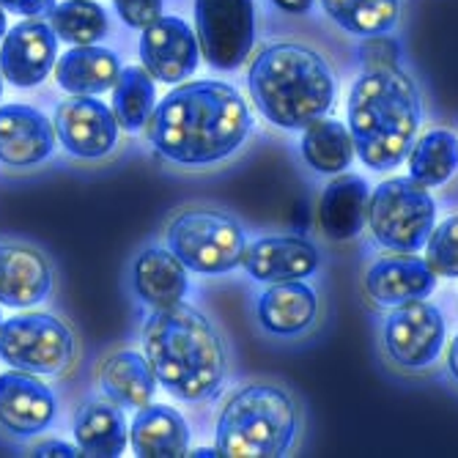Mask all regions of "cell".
<instances>
[{
  "instance_id": "6da1fadb",
  "label": "cell",
  "mask_w": 458,
  "mask_h": 458,
  "mask_svg": "<svg viewBox=\"0 0 458 458\" xmlns=\"http://www.w3.org/2000/svg\"><path fill=\"white\" fill-rule=\"evenodd\" d=\"M253 118L242 94L220 80H192L154 105L148 143L179 165H212L231 157L250 135Z\"/></svg>"
},
{
  "instance_id": "7a4b0ae2",
  "label": "cell",
  "mask_w": 458,
  "mask_h": 458,
  "mask_svg": "<svg viewBox=\"0 0 458 458\" xmlns=\"http://www.w3.org/2000/svg\"><path fill=\"white\" fill-rule=\"evenodd\" d=\"M143 357L174 398L209 401L225 382V349L215 324L198 308L174 302L154 308L143 327Z\"/></svg>"
},
{
  "instance_id": "3957f363",
  "label": "cell",
  "mask_w": 458,
  "mask_h": 458,
  "mask_svg": "<svg viewBox=\"0 0 458 458\" xmlns=\"http://www.w3.org/2000/svg\"><path fill=\"white\" fill-rule=\"evenodd\" d=\"M349 132L370 171H393L418 140L423 102L414 80L395 69L362 72L349 91Z\"/></svg>"
},
{
  "instance_id": "277c9868",
  "label": "cell",
  "mask_w": 458,
  "mask_h": 458,
  "mask_svg": "<svg viewBox=\"0 0 458 458\" xmlns=\"http://www.w3.org/2000/svg\"><path fill=\"white\" fill-rule=\"evenodd\" d=\"M250 97L261 115L280 130H305L335 107L338 80L310 47L277 41L261 50L247 72Z\"/></svg>"
},
{
  "instance_id": "5b68a950",
  "label": "cell",
  "mask_w": 458,
  "mask_h": 458,
  "mask_svg": "<svg viewBox=\"0 0 458 458\" xmlns=\"http://www.w3.org/2000/svg\"><path fill=\"white\" fill-rule=\"evenodd\" d=\"M300 431L297 403L275 385L239 390L217 420V450L228 458H277L291 450Z\"/></svg>"
},
{
  "instance_id": "8992f818",
  "label": "cell",
  "mask_w": 458,
  "mask_h": 458,
  "mask_svg": "<svg viewBox=\"0 0 458 458\" xmlns=\"http://www.w3.org/2000/svg\"><path fill=\"white\" fill-rule=\"evenodd\" d=\"M437 225V200L411 176H393L368 198V228L390 253H418Z\"/></svg>"
},
{
  "instance_id": "52a82bcc",
  "label": "cell",
  "mask_w": 458,
  "mask_h": 458,
  "mask_svg": "<svg viewBox=\"0 0 458 458\" xmlns=\"http://www.w3.org/2000/svg\"><path fill=\"white\" fill-rule=\"evenodd\" d=\"M74 354L72 329L50 313H22L0 321V360L17 370L61 377L72 368Z\"/></svg>"
},
{
  "instance_id": "ba28073f",
  "label": "cell",
  "mask_w": 458,
  "mask_h": 458,
  "mask_svg": "<svg viewBox=\"0 0 458 458\" xmlns=\"http://www.w3.org/2000/svg\"><path fill=\"white\" fill-rule=\"evenodd\" d=\"M247 236L220 212H184L168 225V250L192 272L220 275L242 264Z\"/></svg>"
},
{
  "instance_id": "9c48e42d",
  "label": "cell",
  "mask_w": 458,
  "mask_h": 458,
  "mask_svg": "<svg viewBox=\"0 0 458 458\" xmlns=\"http://www.w3.org/2000/svg\"><path fill=\"white\" fill-rule=\"evenodd\" d=\"M195 36L212 69H239L256 45L253 0H195Z\"/></svg>"
},
{
  "instance_id": "30bf717a",
  "label": "cell",
  "mask_w": 458,
  "mask_h": 458,
  "mask_svg": "<svg viewBox=\"0 0 458 458\" xmlns=\"http://www.w3.org/2000/svg\"><path fill=\"white\" fill-rule=\"evenodd\" d=\"M445 335L447 321L442 310L426 300H411L390 310L382 329V344L387 357L401 370L418 373L439 360L445 349Z\"/></svg>"
},
{
  "instance_id": "8fae6325",
  "label": "cell",
  "mask_w": 458,
  "mask_h": 458,
  "mask_svg": "<svg viewBox=\"0 0 458 458\" xmlns=\"http://www.w3.org/2000/svg\"><path fill=\"white\" fill-rule=\"evenodd\" d=\"M58 61V36L50 22L28 17L6 30L0 41V72L17 89L45 82Z\"/></svg>"
},
{
  "instance_id": "7c38bea8",
  "label": "cell",
  "mask_w": 458,
  "mask_h": 458,
  "mask_svg": "<svg viewBox=\"0 0 458 458\" xmlns=\"http://www.w3.org/2000/svg\"><path fill=\"white\" fill-rule=\"evenodd\" d=\"M55 138L80 159L107 157L118 143V121L97 97H69L55 110Z\"/></svg>"
},
{
  "instance_id": "4fadbf2b",
  "label": "cell",
  "mask_w": 458,
  "mask_h": 458,
  "mask_svg": "<svg viewBox=\"0 0 458 458\" xmlns=\"http://www.w3.org/2000/svg\"><path fill=\"white\" fill-rule=\"evenodd\" d=\"M140 61L154 80L174 86L198 69V36L182 17H159L140 36Z\"/></svg>"
},
{
  "instance_id": "5bb4252c",
  "label": "cell",
  "mask_w": 458,
  "mask_h": 458,
  "mask_svg": "<svg viewBox=\"0 0 458 458\" xmlns=\"http://www.w3.org/2000/svg\"><path fill=\"white\" fill-rule=\"evenodd\" d=\"M55 395L36 373H0V426L14 437H36L55 420Z\"/></svg>"
},
{
  "instance_id": "9a60e30c",
  "label": "cell",
  "mask_w": 458,
  "mask_h": 458,
  "mask_svg": "<svg viewBox=\"0 0 458 458\" xmlns=\"http://www.w3.org/2000/svg\"><path fill=\"white\" fill-rule=\"evenodd\" d=\"M318 247L308 236H267L244 247L242 267L259 283L305 280L318 269Z\"/></svg>"
},
{
  "instance_id": "2e32d148",
  "label": "cell",
  "mask_w": 458,
  "mask_h": 458,
  "mask_svg": "<svg viewBox=\"0 0 458 458\" xmlns=\"http://www.w3.org/2000/svg\"><path fill=\"white\" fill-rule=\"evenodd\" d=\"M55 151L53 121L30 105L0 107V162L9 168H33Z\"/></svg>"
},
{
  "instance_id": "e0dca14e",
  "label": "cell",
  "mask_w": 458,
  "mask_h": 458,
  "mask_svg": "<svg viewBox=\"0 0 458 458\" xmlns=\"http://www.w3.org/2000/svg\"><path fill=\"white\" fill-rule=\"evenodd\" d=\"M437 288V275L423 256L393 253L373 261L365 272L368 297L382 305L395 308L411 300H426Z\"/></svg>"
},
{
  "instance_id": "ac0fdd59",
  "label": "cell",
  "mask_w": 458,
  "mask_h": 458,
  "mask_svg": "<svg viewBox=\"0 0 458 458\" xmlns=\"http://www.w3.org/2000/svg\"><path fill=\"white\" fill-rule=\"evenodd\" d=\"M53 272L45 256L33 247L0 244V305L30 308L47 300Z\"/></svg>"
},
{
  "instance_id": "d6986e66",
  "label": "cell",
  "mask_w": 458,
  "mask_h": 458,
  "mask_svg": "<svg viewBox=\"0 0 458 458\" xmlns=\"http://www.w3.org/2000/svg\"><path fill=\"white\" fill-rule=\"evenodd\" d=\"M368 198L370 187L357 174H338L324 187L318 203V223L327 239L352 242L362 233L368 223Z\"/></svg>"
},
{
  "instance_id": "ffe728a7",
  "label": "cell",
  "mask_w": 458,
  "mask_h": 458,
  "mask_svg": "<svg viewBox=\"0 0 458 458\" xmlns=\"http://www.w3.org/2000/svg\"><path fill=\"white\" fill-rule=\"evenodd\" d=\"M55 82L72 97H97L115 86L121 61L113 50L97 45H74L55 61Z\"/></svg>"
},
{
  "instance_id": "44dd1931",
  "label": "cell",
  "mask_w": 458,
  "mask_h": 458,
  "mask_svg": "<svg viewBox=\"0 0 458 458\" xmlns=\"http://www.w3.org/2000/svg\"><path fill=\"white\" fill-rule=\"evenodd\" d=\"M318 318V297L305 280L272 283L259 300V321L272 335H300Z\"/></svg>"
},
{
  "instance_id": "7402d4cb",
  "label": "cell",
  "mask_w": 458,
  "mask_h": 458,
  "mask_svg": "<svg viewBox=\"0 0 458 458\" xmlns=\"http://www.w3.org/2000/svg\"><path fill=\"white\" fill-rule=\"evenodd\" d=\"M130 442L135 455L140 458H179L187 455L190 428L182 411L168 403H146L138 409Z\"/></svg>"
},
{
  "instance_id": "603a6c76",
  "label": "cell",
  "mask_w": 458,
  "mask_h": 458,
  "mask_svg": "<svg viewBox=\"0 0 458 458\" xmlns=\"http://www.w3.org/2000/svg\"><path fill=\"white\" fill-rule=\"evenodd\" d=\"M135 294L154 310L182 302L187 294V267L162 247H148L132 264Z\"/></svg>"
},
{
  "instance_id": "cb8c5ba5",
  "label": "cell",
  "mask_w": 458,
  "mask_h": 458,
  "mask_svg": "<svg viewBox=\"0 0 458 458\" xmlns=\"http://www.w3.org/2000/svg\"><path fill=\"white\" fill-rule=\"evenodd\" d=\"M74 439L82 455L115 458L130 445V426L118 403L91 401L74 414Z\"/></svg>"
},
{
  "instance_id": "d4e9b609",
  "label": "cell",
  "mask_w": 458,
  "mask_h": 458,
  "mask_svg": "<svg viewBox=\"0 0 458 458\" xmlns=\"http://www.w3.org/2000/svg\"><path fill=\"white\" fill-rule=\"evenodd\" d=\"M99 385L113 403L123 409H140L154 401L159 382L143 354L115 352L99 368Z\"/></svg>"
},
{
  "instance_id": "484cf974",
  "label": "cell",
  "mask_w": 458,
  "mask_h": 458,
  "mask_svg": "<svg viewBox=\"0 0 458 458\" xmlns=\"http://www.w3.org/2000/svg\"><path fill=\"white\" fill-rule=\"evenodd\" d=\"M302 157L310 168L321 176H338L346 168H352V162L357 157L352 132L346 123L335 118H316L302 130Z\"/></svg>"
},
{
  "instance_id": "4316f807",
  "label": "cell",
  "mask_w": 458,
  "mask_h": 458,
  "mask_svg": "<svg viewBox=\"0 0 458 458\" xmlns=\"http://www.w3.org/2000/svg\"><path fill=\"white\" fill-rule=\"evenodd\" d=\"M409 176L426 187L447 184L458 171V135L445 127H434L411 143Z\"/></svg>"
},
{
  "instance_id": "83f0119b",
  "label": "cell",
  "mask_w": 458,
  "mask_h": 458,
  "mask_svg": "<svg viewBox=\"0 0 458 458\" xmlns=\"http://www.w3.org/2000/svg\"><path fill=\"white\" fill-rule=\"evenodd\" d=\"M332 22L354 36H379L395 30L401 0H321Z\"/></svg>"
},
{
  "instance_id": "f1b7e54d",
  "label": "cell",
  "mask_w": 458,
  "mask_h": 458,
  "mask_svg": "<svg viewBox=\"0 0 458 458\" xmlns=\"http://www.w3.org/2000/svg\"><path fill=\"white\" fill-rule=\"evenodd\" d=\"M157 105L154 77L146 66H127L121 69L115 86H113V115L121 130L138 132L146 127V121Z\"/></svg>"
},
{
  "instance_id": "f546056e",
  "label": "cell",
  "mask_w": 458,
  "mask_h": 458,
  "mask_svg": "<svg viewBox=\"0 0 458 458\" xmlns=\"http://www.w3.org/2000/svg\"><path fill=\"white\" fill-rule=\"evenodd\" d=\"M50 28L69 45H97L107 36V14L97 0H64L50 12Z\"/></svg>"
},
{
  "instance_id": "4dcf8cb0",
  "label": "cell",
  "mask_w": 458,
  "mask_h": 458,
  "mask_svg": "<svg viewBox=\"0 0 458 458\" xmlns=\"http://www.w3.org/2000/svg\"><path fill=\"white\" fill-rule=\"evenodd\" d=\"M426 261L437 277H458V215L434 225L426 242Z\"/></svg>"
},
{
  "instance_id": "1f68e13d",
  "label": "cell",
  "mask_w": 458,
  "mask_h": 458,
  "mask_svg": "<svg viewBox=\"0 0 458 458\" xmlns=\"http://www.w3.org/2000/svg\"><path fill=\"white\" fill-rule=\"evenodd\" d=\"M362 72L373 69H395L398 66V41L387 33L379 36H362V45L357 50Z\"/></svg>"
},
{
  "instance_id": "d6a6232c",
  "label": "cell",
  "mask_w": 458,
  "mask_h": 458,
  "mask_svg": "<svg viewBox=\"0 0 458 458\" xmlns=\"http://www.w3.org/2000/svg\"><path fill=\"white\" fill-rule=\"evenodd\" d=\"M115 14L135 30H146L162 17V0H113Z\"/></svg>"
},
{
  "instance_id": "836d02e7",
  "label": "cell",
  "mask_w": 458,
  "mask_h": 458,
  "mask_svg": "<svg viewBox=\"0 0 458 458\" xmlns=\"http://www.w3.org/2000/svg\"><path fill=\"white\" fill-rule=\"evenodd\" d=\"M0 6L12 14H22V17H38V14H50L55 0H0Z\"/></svg>"
},
{
  "instance_id": "e575fe53",
  "label": "cell",
  "mask_w": 458,
  "mask_h": 458,
  "mask_svg": "<svg viewBox=\"0 0 458 458\" xmlns=\"http://www.w3.org/2000/svg\"><path fill=\"white\" fill-rule=\"evenodd\" d=\"M30 455H66V458H74V455H82L80 447L69 445V442H58V439H50V442H38Z\"/></svg>"
},
{
  "instance_id": "d590c367",
  "label": "cell",
  "mask_w": 458,
  "mask_h": 458,
  "mask_svg": "<svg viewBox=\"0 0 458 458\" xmlns=\"http://www.w3.org/2000/svg\"><path fill=\"white\" fill-rule=\"evenodd\" d=\"M272 4H275L280 12H285V14L302 17V14H308V12L313 9L316 0H272Z\"/></svg>"
},
{
  "instance_id": "8d00e7d4",
  "label": "cell",
  "mask_w": 458,
  "mask_h": 458,
  "mask_svg": "<svg viewBox=\"0 0 458 458\" xmlns=\"http://www.w3.org/2000/svg\"><path fill=\"white\" fill-rule=\"evenodd\" d=\"M447 370H450V377L458 382V335L447 346Z\"/></svg>"
},
{
  "instance_id": "74e56055",
  "label": "cell",
  "mask_w": 458,
  "mask_h": 458,
  "mask_svg": "<svg viewBox=\"0 0 458 458\" xmlns=\"http://www.w3.org/2000/svg\"><path fill=\"white\" fill-rule=\"evenodd\" d=\"M6 30H9V20H6V9L0 6V41H4V36H6Z\"/></svg>"
},
{
  "instance_id": "f35d334b",
  "label": "cell",
  "mask_w": 458,
  "mask_h": 458,
  "mask_svg": "<svg viewBox=\"0 0 458 458\" xmlns=\"http://www.w3.org/2000/svg\"><path fill=\"white\" fill-rule=\"evenodd\" d=\"M0 97H4V72H0Z\"/></svg>"
},
{
  "instance_id": "ab89813d",
  "label": "cell",
  "mask_w": 458,
  "mask_h": 458,
  "mask_svg": "<svg viewBox=\"0 0 458 458\" xmlns=\"http://www.w3.org/2000/svg\"><path fill=\"white\" fill-rule=\"evenodd\" d=\"M0 321H4V318H0Z\"/></svg>"
}]
</instances>
